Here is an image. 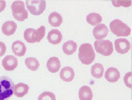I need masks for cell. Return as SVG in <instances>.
I'll use <instances>...</instances> for the list:
<instances>
[{"label": "cell", "mask_w": 132, "mask_h": 100, "mask_svg": "<svg viewBox=\"0 0 132 100\" xmlns=\"http://www.w3.org/2000/svg\"><path fill=\"white\" fill-rule=\"evenodd\" d=\"M131 75L132 73L131 72H128L127 74L124 76V83H125V85L128 87V88H131L132 85H131Z\"/></svg>", "instance_id": "cell-25"}, {"label": "cell", "mask_w": 132, "mask_h": 100, "mask_svg": "<svg viewBox=\"0 0 132 100\" xmlns=\"http://www.w3.org/2000/svg\"><path fill=\"white\" fill-rule=\"evenodd\" d=\"M91 74L95 78H100L104 74V67L100 63H96L91 67Z\"/></svg>", "instance_id": "cell-22"}, {"label": "cell", "mask_w": 132, "mask_h": 100, "mask_svg": "<svg viewBox=\"0 0 132 100\" xmlns=\"http://www.w3.org/2000/svg\"><path fill=\"white\" fill-rule=\"evenodd\" d=\"M38 100H56V97H55L54 93L46 91V92H42L41 94L39 95Z\"/></svg>", "instance_id": "cell-24"}, {"label": "cell", "mask_w": 132, "mask_h": 100, "mask_svg": "<svg viewBox=\"0 0 132 100\" xmlns=\"http://www.w3.org/2000/svg\"><path fill=\"white\" fill-rule=\"evenodd\" d=\"M104 76H105V79L107 80L108 82L115 83L120 78V72H119V70L117 68L110 67V68H108L107 70L105 71Z\"/></svg>", "instance_id": "cell-11"}, {"label": "cell", "mask_w": 132, "mask_h": 100, "mask_svg": "<svg viewBox=\"0 0 132 100\" xmlns=\"http://www.w3.org/2000/svg\"><path fill=\"white\" fill-rule=\"evenodd\" d=\"M94 48L99 54L104 56H109L113 52V44L109 40H95Z\"/></svg>", "instance_id": "cell-7"}, {"label": "cell", "mask_w": 132, "mask_h": 100, "mask_svg": "<svg viewBox=\"0 0 132 100\" xmlns=\"http://www.w3.org/2000/svg\"><path fill=\"white\" fill-rule=\"evenodd\" d=\"M47 39H48L49 43L57 45V44H59L60 42L62 41V34L58 29H52L48 32Z\"/></svg>", "instance_id": "cell-12"}, {"label": "cell", "mask_w": 132, "mask_h": 100, "mask_svg": "<svg viewBox=\"0 0 132 100\" xmlns=\"http://www.w3.org/2000/svg\"><path fill=\"white\" fill-rule=\"evenodd\" d=\"M6 52V45L3 42H0V57L3 56Z\"/></svg>", "instance_id": "cell-27"}, {"label": "cell", "mask_w": 132, "mask_h": 100, "mask_svg": "<svg viewBox=\"0 0 132 100\" xmlns=\"http://www.w3.org/2000/svg\"><path fill=\"white\" fill-rule=\"evenodd\" d=\"M25 65L27 66L28 69L32 71H36L39 68V61L34 57H28L25 59Z\"/></svg>", "instance_id": "cell-23"}, {"label": "cell", "mask_w": 132, "mask_h": 100, "mask_svg": "<svg viewBox=\"0 0 132 100\" xmlns=\"http://www.w3.org/2000/svg\"><path fill=\"white\" fill-rule=\"evenodd\" d=\"M110 30L113 34H115L116 36H129L131 34V28L124 23L123 21L119 20V19H115V20H112L110 22Z\"/></svg>", "instance_id": "cell-3"}, {"label": "cell", "mask_w": 132, "mask_h": 100, "mask_svg": "<svg viewBox=\"0 0 132 100\" xmlns=\"http://www.w3.org/2000/svg\"><path fill=\"white\" fill-rule=\"evenodd\" d=\"M112 3L114 4V6H119V5H123V6H130L131 5V1H125V2H117V1H115V0H113L112 1Z\"/></svg>", "instance_id": "cell-26"}, {"label": "cell", "mask_w": 132, "mask_h": 100, "mask_svg": "<svg viewBox=\"0 0 132 100\" xmlns=\"http://www.w3.org/2000/svg\"><path fill=\"white\" fill-rule=\"evenodd\" d=\"M62 21H63V18L58 12H52L50 13L48 17V22L52 27H59L62 24Z\"/></svg>", "instance_id": "cell-18"}, {"label": "cell", "mask_w": 132, "mask_h": 100, "mask_svg": "<svg viewBox=\"0 0 132 100\" xmlns=\"http://www.w3.org/2000/svg\"><path fill=\"white\" fill-rule=\"evenodd\" d=\"M114 46H115L116 51L118 53H120V54L127 53L131 48L130 42L128 41L126 38H118V39H116L114 41Z\"/></svg>", "instance_id": "cell-8"}, {"label": "cell", "mask_w": 132, "mask_h": 100, "mask_svg": "<svg viewBox=\"0 0 132 100\" xmlns=\"http://www.w3.org/2000/svg\"><path fill=\"white\" fill-rule=\"evenodd\" d=\"M44 36H45V27L40 26L38 29L27 28L24 31L23 37L28 43H36L41 41Z\"/></svg>", "instance_id": "cell-4"}, {"label": "cell", "mask_w": 132, "mask_h": 100, "mask_svg": "<svg viewBox=\"0 0 132 100\" xmlns=\"http://www.w3.org/2000/svg\"><path fill=\"white\" fill-rule=\"evenodd\" d=\"M78 57L82 64H85V65L91 64L95 59V52L93 50L92 45L89 43H84L82 45H80Z\"/></svg>", "instance_id": "cell-1"}, {"label": "cell", "mask_w": 132, "mask_h": 100, "mask_svg": "<svg viewBox=\"0 0 132 100\" xmlns=\"http://www.w3.org/2000/svg\"><path fill=\"white\" fill-rule=\"evenodd\" d=\"M18 65V60L15 56L13 55H8V56H5L4 59L2 60V66L5 70L7 71H12L14 70Z\"/></svg>", "instance_id": "cell-9"}, {"label": "cell", "mask_w": 132, "mask_h": 100, "mask_svg": "<svg viewBox=\"0 0 132 100\" xmlns=\"http://www.w3.org/2000/svg\"><path fill=\"white\" fill-rule=\"evenodd\" d=\"M13 81L6 76H0V100H7L11 97L14 90Z\"/></svg>", "instance_id": "cell-2"}, {"label": "cell", "mask_w": 132, "mask_h": 100, "mask_svg": "<svg viewBox=\"0 0 132 100\" xmlns=\"http://www.w3.org/2000/svg\"><path fill=\"white\" fill-rule=\"evenodd\" d=\"M76 49H77V44H76V42L72 41V40L65 42L62 46V50L66 55H72L76 51Z\"/></svg>", "instance_id": "cell-20"}, {"label": "cell", "mask_w": 132, "mask_h": 100, "mask_svg": "<svg viewBox=\"0 0 132 100\" xmlns=\"http://www.w3.org/2000/svg\"><path fill=\"white\" fill-rule=\"evenodd\" d=\"M86 21L90 25L96 26V25L98 24H101L102 17L98 13H90V14H88L87 17H86Z\"/></svg>", "instance_id": "cell-21"}, {"label": "cell", "mask_w": 132, "mask_h": 100, "mask_svg": "<svg viewBox=\"0 0 132 100\" xmlns=\"http://www.w3.org/2000/svg\"><path fill=\"white\" fill-rule=\"evenodd\" d=\"M12 15L18 21H24L28 17V12L25 9L23 1H14L11 5Z\"/></svg>", "instance_id": "cell-5"}, {"label": "cell", "mask_w": 132, "mask_h": 100, "mask_svg": "<svg viewBox=\"0 0 132 100\" xmlns=\"http://www.w3.org/2000/svg\"><path fill=\"white\" fill-rule=\"evenodd\" d=\"M79 98L80 100H92L93 98V93L89 86L84 85L79 90Z\"/></svg>", "instance_id": "cell-19"}, {"label": "cell", "mask_w": 132, "mask_h": 100, "mask_svg": "<svg viewBox=\"0 0 132 100\" xmlns=\"http://www.w3.org/2000/svg\"><path fill=\"white\" fill-rule=\"evenodd\" d=\"M108 35V28L105 24H98L93 29V36L96 40H103Z\"/></svg>", "instance_id": "cell-10"}, {"label": "cell", "mask_w": 132, "mask_h": 100, "mask_svg": "<svg viewBox=\"0 0 132 100\" xmlns=\"http://www.w3.org/2000/svg\"><path fill=\"white\" fill-rule=\"evenodd\" d=\"M74 76H75V74H74L73 68H71V67H69V66L62 68L61 71H60V78H61L63 81H65V82H70V81H72V80L74 79Z\"/></svg>", "instance_id": "cell-13"}, {"label": "cell", "mask_w": 132, "mask_h": 100, "mask_svg": "<svg viewBox=\"0 0 132 100\" xmlns=\"http://www.w3.org/2000/svg\"><path fill=\"white\" fill-rule=\"evenodd\" d=\"M17 29V25L14 21H6L2 25V32L4 35L11 36L15 33Z\"/></svg>", "instance_id": "cell-15"}, {"label": "cell", "mask_w": 132, "mask_h": 100, "mask_svg": "<svg viewBox=\"0 0 132 100\" xmlns=\"http://www.w3.org/2000/svg\"><path fill=\"white\" fill-rule=\"evenodd\" d=\"M6 7V2L3 0H0V12H2Z\"/></svg>", "instance_id": "cell-28"}, {"label": "cell", "mask_w": 132, "mask_h": 100, "mask_svg": "<svg viewBox=\"0 0 132 100\" xmlns=\"http://www.w3.org/2000/svg\"><path fill=\"white\" fill-rule=\"evenodd\" d=\"M60 65H61L60 60L57 57H50L48 59V61H47V63H46V66H47L48 70H49L51 73H56V72H58L59 69H60Z\"/></svg>", "instance_id": "cell-16"}, {"label": "cell", "mask_w": 132, "mask_h": 100, "mask_svg": "<svg viewBox=\"0 0 132 100\" xmlns=\"http://www.w3.org/2000/svg\"><path fill=\"white\" fill-rule=\"evenodd\" d=\"M25 5L33 15H40L46 8V1L44 0H26Z\"/></svg>", "instance_id": "cell-6"}, {"label": "cell", "mask_w": 132, "mask_h": 100, "mask_svg": "<svg viewBox=\"0 0 132 100\" xmlns=\"http://www.w3.org/2000/svg\"><path fill=\"white\" fill-rule=\"evenodd\" d=\"M12 51L17 57H22L26 53V46L22 41L17 40L12 44Z\"/></svg>", "instance_id": "cell-14"}, {"label": "cell", "mask_w": 132, "mask_h": 100, "mask_svg": "<svg viewBox=\"0 0 132 100\" xmlns=\"http://www.w3.org/2000/svg\"><path fill=\"white\" fill-rule=\"evenodd\" d=\"M29 91V86L25 83H18L14 86L13 93L16 95L17 97H23Z\"/></svg>", "instance_id": "cell-17"}]
</instances>
